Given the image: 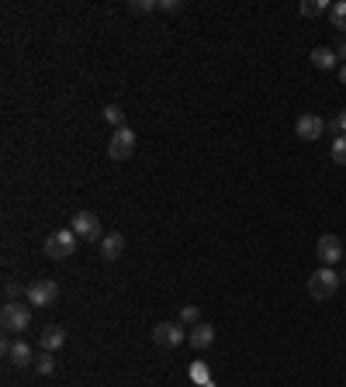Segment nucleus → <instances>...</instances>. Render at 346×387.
I'll list each match as a JSON object with an SVG mask.
<instances>
[{
    "mask_svg": "<svg viewBox=\"0 0 346 387\" xmlns=\"http://www.w3.org/2000/svg\"><path fill=\"white\" fill-rule=\"evenodd\" d=\"M340 273L333 270V266H319L312 277H308V294L315 298V301H329L336 291H340Z\"/></svg>",
    "mask_w": 346,
    "mask_h": 387,
    "instance_id": "1",
    "label": "nucleus"
},
{
    "mask_svg": "<svg viewBox=\"0 0 346 387\" xmlns=\"http://www.w3.org/2000/svg\"><path fill=\"white\" fill-rule=\"evenodd\" d=\"M0 325H4V332H11V336L28 332V325H32V308L21 301H7L4 311H0Z\"/></svg>",
    "mask_w": 346,
    "mask_h": 387,
    "instance_id": "2",
    "label": "nucleus"
},
{
    "mask_svg": "<svg viewBox=\"0 0 346 387\" xmlns=\"http://www.w3.org/2000/svg\"><path fill=\"white\" fill-rule=\"evenodd\" d=\"M77 253V232L73 228H56L45 239V256L49 259H66Z\"/></svg>",
    "mask_w": 346,
    "mask_h": 387,
    "instance_id": "3",
    "label": "nucleus"
},
{
    "mask_svg": "<svg viewBox=\"0 0 346 387\" xmlns=\"http://www.w3.org/2000/svg\"><path fill=\"white\" fill-rule=\"evenodd\" d=\"M132 152H135V131H132L129 125L111 131V138H108V156H111L115 163H125V159H132Z\"/></svg>",
    "mask_w": 346,
    "mask_h": 387,
    "instance_id": "4",
    "label": "nucleus"
},
{
    "mask_svg": "<svg viewBox=\"0 0 346 387\" xmlns=\"http://www.w3.org/2000/svg\"><path fill=\"white\" fill-rule=\"evenodd\" d=\"M25 298H28L32 308H49V304H56V298H59V284L42 277V280H35V284L25 287Z\"/></svg>",
    "mask_w": 346,
    "mask_h": 387,
    "instance_id": "5",
    "label": "nucleus"
},
{
    "mask_svg": "<svg viewBox=\"0 0 346 387\" xmlns=\"http://www.w3.org/2000/svg\"><path fill=\"white\" fill-rule=\"evenodd\" d=\"M187 339V329H184V322H160L156 329H153V343L163 346V349H177V346Z\"/></svg>",
    "mask_w": 346,
    "mask_h": 387,
    "instance_id": "6",
    "label": "nucleus"
},
{
    "mask_svg": "<svg viewBox=\"0 0 346 387\" xmlns=\"http://www.w3.org/2000/svg\"><path fill=\"white\" fill-rule=\"evenodd\" d=\"M70 228H73L77 239H84V242H97V239H101V218L94 215V211H77Z\"/></svg>",
    "mask_w": 346,
    "mask_h": 387,
    "instance_id": "7",
    "label": "nucleus"
},
{
    "mask_svg": "<svg viewBox=\"0 0 346 387\" xmlns=\"http://www.w3.org/2000/svg\"><path fill=\"white\" fill-rule=\"evenodd\" d=\"M295 135H298L302 142L322 138V135H326V118H319V114H302V118L295 122Z\"/></svg>",
    "mask_w": 346,
    "mask_h": 387,
    "instance_id": "8",
    "label": "nucleus"
},
{
    "mask_svg": "<svg viewBox=\"0 0 346 387\" xmlns=\"http://www.w3.org/2000/svg\"><path fill=\"white\" fill-rule=\"evenodd\" d=\"M315 256H319L322 266H333V263L343 259V242H340L336 235H322V239L315 242Z\"/></svg>",
    "mask_w": 346,
    "mask_h": 387,
    "instance_id": "9",
    "label": "nucleus"
},
{
    "mask_svg": "<svg viewBox=\"0 0 346 387\" xmlns=\"http://www.w3.org/2000/svg\"><path fill=\"white\" fill-rule=\"evenodd\" d=\"M0 349H4V356H11V363H14V367H35L32 346L25 343V339H14V343H11V339H4Z\"/></svg>",
    "mask_w": 346,
    "mask_h": 387,
    "instance_id": "10",
    "label": "nucleus"
},
{
    "mask_svg": "<svg viewBox=\"0 0 346 387\" xmlns=\"http://www.w3.org/2000/svg\"><path fill=\"white\" fill-rule=\"evenodd\" d=\"M187 343L194 346V349H208V346L215 343V325H208V322L191 325V329H187Z\"/></svg>",
    "mask_w": 346,
    "mask_h": 387,
    "instance_id": "11",
    "label": "nucleus"
},
{
    "mask_svg": "<svg viewBox=\"0 0 346 387\" xmlns=\"http://www.w3.org/2000/svg\"><path fill=\"white\" fill-rule=\"evenodd\" d=\"M39 346H42L45 353L63 349V346H66V329H63V325H45L42 332H39Z\"/></svg>",
    "mask_w": 346,
    "mask_h": 387,
    "instance_id": "12",
    "label": "nucleus"
},
{
    "mask_svg": "<svg viewBox=\"0 0 346 387\" xmlns=\"http://www.w3.org/2000/svg\"><path fill=\"white\" fill-rule=\"evenodd\" d=\"M122 253H125V235L122 232H111V235L101 239V256L108 259V263H115Z\"/></svg>",
    "mask_w": 346,
    "mask_h": 387,
    "instance_id": "13",
    "label": "nucleus"
},
{
    "mask_svg": "<svg viewBox=\"0 0 346 387\" xmlns=\"http://www.w3.org/2000/svg\"><path fill=\"white\" fill-rule=\"evenodd\" d=\"M312 66L315 70H333L336 66V48H326V45L312 48Z\"/></svg>",
    "mask_w": 346,
    "mask_h": 387,
    "instance_id": "14",
    "label": "nucleus"
},
{
    "mask_svg": "<svg viewBox=\"0 0 346 387\" xmlns=\"http://www.w3.org/2000/svg\"><path fill=\"white\" fill-rule=\"evenodd\" d=\"M329 25H333L336 32H346V0L329 4Z\"/></svg>",
    "mask_w": 346,
    "mask_h": 387,
    "instance_id": "15",
    "label": "nucleus"
},
{
    "mask_svg": "<svg viewBox=\"0 0 346 387\" xmlns=\"http://www.w3.org/2000/svg\"><path fill=\"white\" fill-rule=\"evenodd\" d=\"M104 122L115 125V129H125V111H122L118 104H108V107H104Z\"/></svg>",
    "mask_w": 346,
    "mask_h": 387,
    "instance_id": "16",
    "label": "nucleus"
},
{
    "mask_svg": "<svg viewBox=\"0 0 346 387\" xmlns=\"http://www.w3.org/2000/svg\"><path fill=\"white\" fill-rule=\"evenodd\" d=\"M35 370H39L42 377H49V374L56 370V356H52V353H42V356H35Z\"/></svg>",
    "mask_w": 346,
    "mask_h": 387,
    "instance_id": "17",
    "label": "nucleus"
},
{
    "mask_svg": "<svg viewBox=\"0 0 346 387\" xmlns=\"http://www.w3.org/2000/svg\"><path fill=\"white\" fill-rule=\"evenodd\" d=\"M333 163H336V166H346V135L333 138Z\"/></svg>",
    "mask_w": 346,
    "mask_h": 387,
    "instance_id": "18",
    "label": "nucleus"
},
{
    "mask_svg": "<svg viewBox=\"0 0 346 387\" xmlns=\"http://www.w3.org/2000/svg\"><path fill=\"white\" fill-rule=\"evenodd\" d=\"M180 322H184V325H198V322H201L198 304H184V308H180Z\"/></svg>",
    "mask_w": 346,
    "mask_h": 387,
    "instance_id": "19",
    "label": "nucleus"
},
{
    "mask_svg": "<svg viewBox=\"0 0 346 387\" xmlns=\"http://www.w3.org/2000/svg\"><path fill=\"white\" fill-rule=\"evenodd\" d=\"M322 11H326V0H319V4H315V0H308V4H302L305 18H315V14H322Z\"/></svg>",
    "mask_w": 346,
    "mask_h": 387,
    "instance_id": "20",
    "label": "nucleus"
},
{
    "mask_svg": "<svg viewBox=\"0 0 346 387\" xmlns=\"http://www.w3.org/2000/svg\"><path fill=\"white\" fill-rule=\"evenodd\" d=\"M326 135H336V138L343 135V131H340V122H336V118H326Z\"/></svg>",
    "mask_w": 346,
    "mask_h": 387,
    "instance_id": "21",
    "label": "nucleus"
},
{
    "mask_svg": "<svg viewBox=\"0 0 346 387\" xmlns=\"http://www.w3.org/2000/svg\"><path fill=\"white\" fill-rule=\"evenodd\" d=\"M4 294H7V301H18L21 287H18V284H7V287H4Z\"/></svg>",
    "mask_w": 346,
    "mask_h": 387,
    "instance_id": "22",
    "label": "nucleus"
},
{
    "mask_svg": "<svg viewBox=\"0 0 346 387\" xmlns=\"http://www.w3.org/2000/svg\"><path fill=\"white\" fill-rule=\"evenodd\" d=\"M336 122H340V131L346 135V111H340V114H336Z\"/></svg>",
    "mask_w": 346,
    "mask_h": 387,
    "instance_id": "23",
    "label": "nucleus"
},
{
    "mask_svg": "<svg viewBox=\"0 0 346 387\" xmlns=\"http://www.w3.org/2000/svg\"><path fill=\"white\" fill-rule=\"evenodd\" d=\"M336 52H340V55L346 59V42H340V48H336Z\"/></svg>",
    "mask_w": 346,
    "mask_h": 387,
    "instance_id": "24",
    "label": "nucleus"
},
{
    "mask_svg": "<svg viewBox=\"0 0 346 387\" xmlns=\"http://www.w3.org/2000/svg\"><path fill=\"white\" fill-rule=\"evenodd\" d=\"M340 80H343V84H346V63H343V70H340Z\"/></svg>",
    "mask_w": 346,
    "mask_h": 387,
    "instance_id": "25",
    "label": "nucleus"
},
{
    "mask_svg": "<svg viewBox=\"0 0 346 387\" xmlns=\"http://www.w3.org/2000/svg\"><path fill=\"white\" fill-rule=\"evenodd\" d=\"M340 280H343V284H346V270H343V273H340Z\"/></svg>",
    "mask_w": 346,
    "mask_h": 387,
    "instance_id": "26",
    "label": "nucleus"
}]
</instances>
